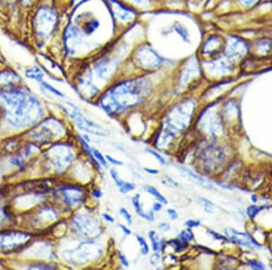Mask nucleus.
Masks as SVG:
<instances>
[{"instance_id":"nucleus-8","label":"nucleus","mask_w":272,"mask_h":270,"mask_svg":"<svg viewBox=\"0 0 272 270\" xmlns=\"http://www.w3.org/2000/svg\"><path fill=\"white\" fill-rule=\"evenodd\" d=\"M135 59L138 67L144 69H156L162 67L165 59L149 43H142L135 50Z\"/></svg>"},{"instance_id":"nucleus-42","label":"nucleus","mask_w":272,"mask_h":270,"mask_svg":"<svg viewBox=\"0 0 272 270\" xmlns=\"http://www.w3.org/2000/svg\"><path fill=\"white\" fill-rule=\"evenodd\" d=\"M167 215L169 216V218L171 220H176V219H178V213L176 212L175 210L172 209V208H168L167 209Z\"/></svg>"},{"instance_id":"nucleus-17","label":"nucleus","mask_w":272,"mask_h":270,"mask_svg":"<svg viewBox=\"0 0 272 270\" xmlns=\"http://www.w3.org/2000/svg\"><path fill=\"white\" fill-rule=\"evenodd\" d=\"M65 44L68 48V51L73 55L74 52L77 51V46L83 43L85 36L82 33L81 29L77 25H69L64 33Z\"/></svg>"},{"instance_id":"nucleus-49","label":"nucleus","mask_w":272,"mask_h":270,"mask_svg":"<svg viewBox=\"0 0 272 270\" xmlns=\"http://www.w3.org/2000/svg\"><path fill=\"white\" fill-rule=\"evenodd\" d=\"M92 195L96 198H101L102 195V192L100 190H94L92 191Z\"/></svg>"},{"instance_id":"nucleus-26","label":"nucleus","mask_w":272,"mask_h":270,"mask_svg":"<svg viewBox=\"0 0 272 270\" xmlns=\"http://www.w3.org/2000/svg\"><path fill=\"white\" fill-rule=\"evenodd\" d=\"M26 77L29 79L35 80L38 83H41L42 81H44V73H43L42 69H40L39 67H37V66H33V67L27 69L26 70Z\"/></svg>"},{"instance_id":"nucleus-18","label":"nucleus","mask_w":272,"mask_h":270,"mask_svg":"<svg viewBox=\"0 0 272 270\" xmlns=\"http://www.w3.org/2000/svg\"><path fill=\"white\" fill-rule=\"evenodd\" d=\"M251 55L257 58L271 57L272 49V37L262 36L257 37L250 40Z\"/></svg>"},{"instance_id":"nucleus-35","label":"nucleus","mask_w":272,"mask_h":270,"mask_svg":"<svg viewBox=\"0 0 272 270\" xmlns=\"http://www.w3.org/2000/svg\"><path fill=\"white\" fill-rule=\"evenodd\" d=\"M179 238L182 240V241L191 242L193 241L194 239V235H193V232L190 230H182L181 232V234L179 235Z\"/></svg>"},{"instance_id":"nucleus-48","label":"nucleus","mask_w":272,"mask_h":270,"mask_svg":"<svg viewBox=\"0 0 272 270\" xmlns=\"http://www.w3.org/2000/svg\"><path fill=\"white\" fill-rule=\"evenodd\" d=\"M119 228L122 230V231L125 233V235H128V236H129V235L132 234V231H131L130 229L127 228L125 225L119 224Z\"/></svg>"},{"instance_id":"nucleus-46","label":"nucleus","mask_w":272,"mask_h":270,"mask_svg":"<svg viewBox=\"0 0 272 270\" xmlns=\"http://www.w3.org/2000/svg\"><path fill=\"white\" fill-rule=\"evenodd\" d=\"M159 229L163 231H169L170 230V226L166 222H162L159 224Z\"/></svg>"},{"instance_id":"nucleus-21","label":"nucleus","mask_w":272,"mask_h":270,"mask_svg":"<svg viewBox=\"0 0 272 270\" xmlns=\"http://www.w3.org/2000/svg\"><path fill=\"white\" fill-rule=\"evenodd\" d=\"M170 31L174 32L182 42L185 44H192L193 39H192V35L190 29H188L187 26L180 20H174L171 25H170Z\"/></svg>"},{"instance_id":"nucleus-51","label":"nucleus","mask_w":272,"mask_h":270,"mask_svg":"<svg viewBox=\"0 0 272 270\" xmlns=\"http://www.w3.org/2000/svg\"><path fill=\"white\" fill-rule=\"evenodd\" d=\"M209 231H210V234L214 236V238H216V240H218V239H219V240H226V238L223 237V236L220 235V234H218V233H216V232H213V231H211V230H209Z\"/></svg>"},{"instance_id":"nucleus-34","label":"nucleus","mask_w":272,"mask_h":270,"mask_svg":"<svg viewBox=\"0 0 272 270\" xmlns=\"http://www.w3.org/2000/svg\"><path fill=\"white\" fill-rule=\"evenodd\" d=\"M136 239H137V242L139 243V245L141 247V253H142V255H143V256L148 255L149 251H150V248H149V246H148L146 240L142 236H139V235H136Z\"/></svg>"},{"instance_id":"nucleus-31","label":"nucleus","mask_w":272,"mask_h":270,"mask_svg":"<svg viewBox=\"0 0 272 270\" xmlns=\"http://www.w3.org/2000/svg\"><path fill=\"white\" fill-rule=\"evenodd\" d=\"M125 2L135 5L138 8H149L152 6V0H125Z\"/></svg>"},{"instance_id":"nucleus-37","label":"nucleus","mask_w":272,"mask_h":270,"mask_svg":"<svg viewBox=\"0 0 272 270\" xmlns=\"http://www.w3.org/2000/svg\"><path fill=\"white\" fill-rule=\"evenodd\" d=\"M120 214L122 215V217L125 219V221L129 225H132L133 223V218L129 211L125 208V207H121L120 208Z\"/></svg>"},{"instance_id":"nucleus-6","label":"nucleus","mask_w":272,"mask_h":270,"mask_svg":"<svg viewBox=\"0 0 272 270\" xmlns=\"http://www.w3.org/2000/svg\"><path fill=\"white\" fill-rule=\"evenodd\" d=\"M232 62L238 64L251 55V43L247 38L238 35L225 37V46L222 54Z\"/></svg>"},{"instance_id":"nucleus-44","label":"nucleus","mask_w":272,"mask_h":270,"mask_svg":"<svg viewBox=\"0 0 272 270\" xmlns=\"http://www.w3.org/2000/svg\"><path fill=\"white\" fill-rule=\"evenodd\" d=\"M249 264L250 265V267L254 270H263L264 269V266L260 263V262H256V261H249Z\"/></svg>"},{"instance_id":"nucleus-50","label":"nucleus","mask_w":272,"mask_h":270,"mask_svg":"<svg viewBox=\"0 0 272 270\" xmlns=\"http://www.w3.org/2000/svg\"><path fill=\"white\" fill-rule=\"evenodd\" d=\"M119 258L120 260L122 261V264L124 265L125 267H128V266H129V262H128L127 259L125 258V256L124 254L119 253Z\"/></svg>"},{"instance_id":"nucleus-33","label":"nucleus","mask_w":272,"mask_h":270,"mask_svg":"<svg viewBox=\"0 0 272 270\" xmlns=\"http://www.w3.org/2000/svg\"><path fill=\"white\" fill-rule=\"evenodd\" d=\"M92 152H93V155L95 156V158L97 159L99 164H101L103 167H108L106 158L102 155V153L99 150L97 149H92Z\"/></svg>"},{"instance_id":"nucleus-14","label":"nucleus","mask_w":272,"mask_h":270,"mask_svg":"<svg viewBox=\"0 0 272 270\" xmlns=\"http://www.w3.org/2000/svg\"><path fill=\"white\" fill-rule=\"evenodd\" d=\"M40 151L39 147L36 143L30 142L26 145H23L13 154L10 164L12 166L17 167L18 169H24L27 167L29 160L36 155Z\"/></svg>"},{"instance_id":"nucleus-7","label":"nucleus","mask_w":272,"mask_h":270,"mask_svg":"<svg viewBox=\"0 0 272 270\" xmlns=\"http://www.w3.org/2000/svg\"><path fill=\"white\" fill-rule=\"evenodd\" d=\"M57 24V11L49 6H41L34 15V30L36 36L42 40L48 39L55 33Z\"/></svg>"},{"instance_id":"nucleus-59","label":"nucleus","mask_w":272,"mask_h":270,"mask_svg":"<svg viewBox=\"0 0 272 270\" xmlns=\"http://www.w3.org/2000/svg\"><path fill=\"white\" fill-rule=\"evenodd\" d=\"M271 1H272V0H271Z\"/></svg>"},{"instance_id":"nucleus-15","label":"nucleus","mask_w":272,"mask_h":270,"mask_svg":"<svg viewBox=\"0 0 272 270\" xmlns=\"http://www.w3.org/2000/svg\"><path fill=\"white\" fill-rule=\"evenodd\" d=\"M59 215L55 208L49 206H43L39 209L35 210L32 214V217L29 218V222L31 227L34 230L42 229L46 227L45 225H50L57 221Z\"/></svg>"},{"instance_id":"nucleus-54","label":"nucleus","mask_w":272,"mask_h":270,"mask_svg":"<svg viewBox=\"0 0 272 270\" xmlns=\"http://www.w3.org/2000/svg\"><path fill=\"white\" fill-rule=\"evenodd\" d=\"M144 170H145L148 174H152V175H156V174H158L159 173V170H156V169H152V168H148V167L144 168Z\"/></svg>"},{"instance_id":"nucleus-36","label":"nucleus","mask_w":272,"mask_h":270,"mask_svg":"<svg viewBox=\"0 0 272 270\" xmlns=\"http://www.w3.org/2000/svg\"><path fill=\"white\" fill-rule=\"evenodd\" d=\"M27 269L29 270H54L55 268L50 264L45 263H35V264L27 266Z\"/></svg>"},{"instance_id":"nucleus-45","label":"nucleus","mask_w":272,"mask_h":270,"mask_svg":"<svg viewBox=\"0 0 272 270\" xmlns=\"http://www.w3.org/2000/svg\"><path fill=\"white\" fill-rule=\"evenodd\" d=\"M162 208H163V203H161V202H156L153 205V212H159L162 210Z\"/></svg>"},{"instance_id":"nucleus-23","label":"nucleus","mask_w":272,"mask_h":270,"mask_svg":"<svg viewBox=\"0 0 272 270\" xmlns=\"http://www.w3.org/2000/svg\"><path fill=\"white\" fill-rule=\"evenodd\" d=\"M265 0H232L233 5L241 11H251L260 7Z\"/></svg>"},{"instance_id":"nucleus-41","label":"nucleus","mask_w":272,"mask_h":270,"mask_svg":"<svg viewBox=\"0 0 272 270\" xmlns=\"http://www.w3.org/2000/svg\"><path fill=\"white\" fill-rule=\"evenodd\" d=\"M105 158H106V160L109 161L110 163H112L114 166H121V165H123L122 161L117 160V159L113 158V156H111L110 155H106Z\"/></svg>"},{"instance_id":"nucleus-16","label":"nucleus","mask_w":272,"mask_h":270,"mask_svg":"<svg viewBox=\"0 0 272 270\" xmlns=\"http://www.w3.org/2000/svg\"><path fill=\"white\" fill-rule=\"evenodd\" d=\"M77 21V26L85 37H92L97 33L101 27L100 19L91 12L78 15Z\"/></svg>"},{"instance_id":"nucleus-1","label":"nucleus","mask_w":272,"mask_h":270,"mask_svg":"<svg viewBox=\"0 0 272 270\" xmlns=\"http://www.w3.org/2000/svg\"><path fill=\"white\" fill-rule=\"evenodd\" d=\"M0 112L2 121L13 130L33 127L45 116L42 102L19 84L0 86Z\"/></svg>"},{"instance_id":"nucleus-27","label":"nucleus","mask_w":272,"mask_h":270,"mask_svg":"<svg viewBox=\"0 0 272 270\" xmlns=\"http://www.w3.org/2000/svg\"><path fill=\"white\" fill-rule=\"evenodd\" d=\"M20 140L16 138H12L11 139H8L5 141V144L2 146V151L6 154H14L19 148H20Z\"/></svg>"},{"instance_id":"nucleus-55","label":"nucleus","mask_w":272,"mask_h":270,"mask_svg":"<svg viewBox=\"0 0 272 270\" xmlns=\"http://www.w3.org/2000/svg\"><path fill=\"white\" fill-rule=\"evenodd\" d=\"M1 122H2V115H1V112H0V126H1Z\"/></svg>"},{"instance_id":"nucleus-3","label":"nucleus","mask_w":272,"mask_h":270,"mask_svg":"<svg viewBox=\"0 0 272 270\" xmlns=\"http://www.w3.org/2000/svg\"><path fill=\"white\" fill-rule=\"evenodd\" d=\"M65 132L62 122L51 116L40 121L27 133V136L34 143L47 144L62 138Z\"/></svg>"},{"instance_id":"nucleus-39","label":"nucleus","mask_w":272,"mask_h":270,"mask_svg":"<svg viewBox=\"0 0 272 270\" xmlns=\"http://www.w3.org/2000/svg\"><path fill=\"white\" fill-rule=\"evenodd\" d=\"M259 211H260V208L256 207V206H251L247 209V213H248L249 218H251V219H253L256 215L259 213Z\"/></svg>"},{"instance_id":"nucleus-43","label":"nucleus","mask_w":272,"mask_h":270,"mask_svg":"<svg viewBox=\"0 0 272 270\" xmlns=\"http://www.w3.org/2000/svg\"><path fill=\"white\" fill-rule=\"evenodd\" d=\"M202 200L204 202V208H205V210L207 212H211V208L214 207L213 204L211 202L209 201V200H207V199H204V198H203Z\"/></svg>"},{"instance_id":"nucleus-56","label":"nucleus","mask_w":272,"mask_h":270,"mask_svg":"<svg viewBox=\"0 0 272 270\" xmlns=\"http://www.w3.org/2000/svg\"><path fill=\"white\" fill-rule=\"evenodd\" d=\"M2 1H13V0H2Z\"/></svg>"},{"instance_id":"nucleus-38","label":"nucleus","mask_w":272,"mask_h":270,"mask_svg":"<svg viewBox=\"0 0 272 270\" xmlns=\"http://www.w3.org/2000/svg\"><path fill=\"white\" fill-rule=\"evenodd\" d=\"M147 151L151 155H153L162 165H166V164H167V163H166V160L165 159V157H164L163 155H160L156 151H154V150H147Z\"/></svg>"},{"instance_id":"nucleus-13","label":"nucleus","mask_w":272,"mask_h":270,"mask_svg":"<svg viewBox=\"0 0 272 270\" xmlns=\"http://www.w3.org/2000/svg\"><path fill=\"white\" fill-rule=\"evenodd\" d=\"M57 195L62 199L66 206L69 207H76L84 203L85 199V190L78 186L68 185L60 188L57 191Z\"/></svg>"},{"instance_id":"nucleus-32","label":"nucleus","mask_w":272,"mask_h":270,"mask_svg":"<svg viewBox=\"0 0 272 270\" xmlns=\"http://www.w3.org/2000/svg\"><path fill=\"white\" fill-rule=\"evenodd\" d=\"M40 85H41V86H42L43 88H45V90L49 91V92L52 93V94H54V95H56V96L59 97V98H64V97H65V96H64V94H63L61 91H59V90L57 89V87H54V86L50 85L49 83L45 82V80L42 81V82L40 83Z\"/></svg>"},{"instance_id":"nucleus-24","label":"nucleus","mask_w":272,"mask_h":270,"mask_svg":"<svg viewBox=\"0 0 272 270\" xmlns=\"http://www.w3.org/2000/svg\"><path fill=\"white\" fill-rule=\"evenodd\" d=\"M110 174H111V177L113 179V181L115 182L116 186L119 188L120 192L122 193H128V192H131V191H134L136 190V185L131 183V182H126V181H124L120 178L119 175L117 171L114 169V168H112L110 170Z\"/></svg>"},{"instance_id":"nucleus-58","label":"nucleus","mask_w":272,"mask_h":270,"mask_svg":"<svg viewBox=\"0 0 272 270\" xmlns=\"http://www.w3.org/2000/svg\"><path fill=\"white\" fill-rule=\"evenodd\" d=\"M271 56H272V55H271Z\"/></svg>"},{"instance_id":"nucleus-57","label":"nucleus","mask_w":272,"mask_h":270,"mask_svg":"<svg viewBox=\"0 0 272 270\" xmlns=\"http://www.w3.org/2000/svg\"><path fill=\"white\" fill-rule=\"evenodd\" d=\"M1 3H2V0H0V5H1Z\"/></svg>"},{"instance_id":"nucleus-10","label":"nucleus","mask_w":272,"mask_h":270,"mask_svg":"<svg viewBox=\"0 0 272 270\" xmlns=\"http://www.w3.org/2000/svg\"><path fill=\"white\" fill-rule=\"evenodd\" d=\"M71 224L73 232L83 237H94L100 232L95 219L85 214L75 215L71 219Z\"/></svg>"},{"instance_id":"nucleus-20","label":"nucleus","mask_w":272,"mask_h":270,"mask_svg":"<svg viewBox=\"0 0 272 270\" xmlns=\"http://www.w3.org/2000/svg\"><path fill=\"white\" fill-rule=\"evenodd\" d=\"M225 232H226L227 236H229V238L232 241L235 242L240 246L249 247H259V245L249 235H247L245 233L239 232V231L233 230V229H227Z\"/></svg>"},{"instance_id":"nucleus-11","label":"nucleus","mask_w":272,"mask_h":270,"mask_svg":"<svg viewBox=\"0 0 272 270\" xmlns=\"http://www.w3.org/2000/svg\"><path fill=\"white\" fill-rule=\"evenodd\" d=\"M109 11L120 23H130L136 19L137 10L125 0H107Z\"/></svg>"},{"instance_id":"nucleus-19","label":"nucleus","mask_w":272,"mask_h":270,"mask_svg":"<svg viewBox=\"0 0 272 270\" xmlns=\"http://www.w3.org/2000/svg\"><path fill=\"white\" fill-rule=\"evenodd\" d=\"M74 120L75 121L77 127L85 132L94 134V135H97V136H102V137H104V136L107 135L106 130L103 129V127L97 125L95 122H92V121L86 119L83 116L82 114L77 116Z\"/></svg>"},{"instance_id":"nucleus-52","label":"nucleus","mask_w":272,"mask_h":270,"mask_svg":"<svg viewBox=\"0 0 272 270\" xmlns=\"http://www.w3.org/2000/svg\"><path fill=\"white\" fill-rule=\"evenodd\" d=\"M35 0H21V4L24 6H29L33 5Z\"/></svg>"},{"instance_id":"nucleus-53","label":"nucleus","mask_w":272,"mask_h":270,"mask_svg":"<svg viewBox=\"0 0 272 270\" xmlns=\"http://www.w3.org/2000/svg\"><path fill=\"white\" fill-rule=\"evenodd\" d=\"M102 218L105 219L106 221H108V222H110V223H113V222H114V219H113L110 215H108V214H103V215H102Z\"/></svg>"},{"instance_id":"nucleus-12","label":"nucleus","mask_w":272,"mask_h":270,"mask_svg":"<svg viewBox=\"0 0 272 270\" xmlns=\"http://www.w3.org/2000/svg\"><path fill=\"white\" fill-rule=\"evenodd\" d=\"M122 61L121 55H108L99 58L95 64V71L99 78L102 80H108L116 71Z\"/></svg>"},{"instance_id":"nucleus-29","label":"nucleus","mask_w":272,"mask_h":270,"mask_svg":"<svg viewBox=\"0 0 272 270\" xmlns=\"http://www.w3.org/2000/svg\"><path fill=\"white\" fill-rule=\"evenodd\" d=\"M144 190L147 191L150 195L154 196L159 202H161V203H163V204H165V205L168 203V200L166 199V197L164 196L163 194H161V193L159 192L158 190H156L153 186H144Z\"/></svg>"},{"instance_id":"nucleus-28","label":"nucleus","mask_w":272,"mask_h":270,"mask_svg":"<svg viewBox=\"0 0 272 270\" xmlns=\"http://www.w3.org/2000/svg\"><path fill=\"white\" fill-rule=\"evenodd\" d=\"M181 169L182 172L185 173L188 177L193 178V180H195L196 182H198L199 184L204 186L205 188H208V189H211V188H212L211 185H210L209 182H207L204 178H202V176L195 174V173L193 172V171L190 170V169H188L186 167H181Z\"/></svg>"},{"instance_id":"nucleus-5","label":"nucleus","mask_w":272,"mask_h":270,"mask_svg":"<svg viewBox=\"0 0 272 270\" xmlns=\"http://www.w3.org/2000/svg\"><path fill=\"white\" fill-rule=\"evenodd\" d=\"M33 239V234L28 231L5 230L0 233V251L11 254L21 251L29 247Z\"/></svg>"},{"instance_id":"nucleus-9","label":"nucleus","mask_w":272,"mask_h":270,"mask_svg":"<svg viewBox=\"0 0 272 270\" xmlns=\"http://www.w3.org/2000/svg\"><path fill=\"white\" fill-rule=\"evenodd\" d=\"M224 46L225 37L218 33L210 34L204 39L200 46L199 51L201 54V58L204 60H208L220 57L223 54Z\"/></svg>"},{"instance_id":"nucleus-22","label":"nucleus","mask_w":272,"mask_h":270,"mask_svg":"<svg viewBox=\"0 0 272 270\" xmlns=\"http://www.w3.org/2000/svg\"><path fill=\"white\" fill-rule=\"evenodd\" d=\"M22 81V77L17 74L14 69H0V84L5 85H18Z\"/></svg>"},{"instance_id":"nucleus-40","label":"nucleus","mask_w":272,"mask_h":270,"mask_svg":"<svg viewBox=\"0 0 272 270\" xmlns=\"http://www.w3.org/2000/svg\"><path fill=\"white\" fill-rule=\"evenodd\" d=\"M200 221H197V220H188V221H186L185 223H184V225L187 227V228H190V229H192V228H197V227H199L200 226Z\"/></svg>"},{"instance_id":"nucleus-30","label":"nucleus","mask_w":272,"mask_h":270,"mask_svg":"<svg viewBox=\"0 0 272 270\" xmlns=\"http://www.w3.org/2000/svg\"><path fill=\"white\" fill-rule=\"evenodd\" d=\"M148 236H149V238L151 239V242H152L153 251L159 252L162 249V246H161V240L159 238L157 233L155 231H150Z\"/></svg>"},{"instance_id":"nucleus-2","label":"nucleus","mask_w":272,"mask_h":270,"mask_svg":"<svg viewBox=\"0 0 272 270\" xmlns=\"http://www.w3.org/2000/svg\"><path fill=\"white\" fill-rule=\"evenodd\" d=\"M151 89V83L143 77L120 81L102 94L99 106L109 115H118L142 103Z\"/></svg>"},{"instance_id":"nucleus-47","label":"nucleus","mask_w":272,"mask_h":270,"mask_svg":"<svg viewBox=\"0 0 272 270\" xmlns=\"http://www.w3.org/2000/svg\"><path fill=\"white\" fill-rule=\"evenodd\" d=\"M160 259V255H159L158 252H156L155 254H153V256L151 257V259H150V262L152 263V265L156 264L157 262H158V260Z\"/></svg>"},{"instance_id":"nucleus-4","label":"nucleus","mask_w":272,"mask_h":270,"mask_svg":"<svg viewBox=\"0 0 272 270\" xmlns=\"http://www.w3.org/2000/svg\"><path fill=\"white\" fill-rule=\"evenodd\" d=\"M74 154L68 144L57 143L51 146L45 153V160L50 169L61 173L68 169L74 160Z\"/></svg>"},{"instance_id":"nucleus-25","label":"nucleus","mask_w":272,"mask_h":270,"mask_svg":"<svg viewBox=\"0 0 272 270\" xmlns=\"http://www.w3.org/2000/svg\"><path fill=\"white\" fill-rule=\"evenodd\" d=\"M140 198H141L140 194H136L132 198V203H133V206L136 209V212L142 219H146L147 221H153L154 220L153 211H150V212L147 213L142 211V206L141 202H140Z\"/></svg>"}]
</instances>
